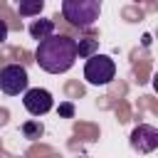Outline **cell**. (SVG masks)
<instances>
[{
	"label": "cell",
	"instance_id": "1",
	"mask_svg": "<svg viewBox=\"0 0 158 158\" xmlns=\"http://www.w3.org/2000/svg\"><path fill=\"white\" fill-rule=\"evenodd\" d=\"M35 62L47 74H64V72H69L74 67V62H77V40H72L69 35H62V32L47 35L44 40L37 42Z\"/></svg>",
	"mask_w": 158,
	"mask_h": 158
},
{
	"label": "cell",
	"instance_id": "2",
	"mask_svg": "<svg viewBox=\"0 0 158 158\" xmlns=\"http://www.w3.org/2000/svg\"><path fill=\"white\" fill-rule=\"evenodd\" d=\"M101 0H62V17L77 30H91L99 22Z\"/></svg>",
	"mask_w": 158,
	"mask_h": 158
},
{
	"label": "cell",
	"instance_id": "3",
	"mask_svg": "<svg viewBox=\"0 0 158 158\" xmlns=\"http://www.w3.org/2000/svg\"><path fill=\"white\" fill-rule=\"evenodd\" d=\"M116 77V64L109 54H89L84 64V79L94 86H106Z\"/></svg>",
	"mask_w": 158,
	"mask_h": 158
},
{
	"label": "cell",
	"instance_id": "4",
	"mask_svg": "<svg viewBox=\"0 0 158 158\" xmlns=\"http://www.w3.org/2000/svg\"><path fill=\"white\" fill-rule=\"evenodd\" d=\"M30 84V77H27V69L22 64H7L0 69V91L7 94V96H17L27 89Z\"/></svg>",
	"mask_w": 158,
	"mask_h": 158
},
{
	"label": "cell",
	"instance_id": "5",
	"mask_svg": "<svg viewBox=\"0 0 158 158\" xmlns=\"http://www.w3.org/2000/svg\"><path fill=\"white\" fill-rule=\"evenodd\" d=\"M22 106H25L27 114H32V116H44L47 111H52L54 99H52V94H49L47 89L35 86V89H25V91H22Z\"/></svg>",
	"mask_w": 158,
	"mask_h": 158
},
{
	"label": "cell",
	"instance_id": "6",
	"mask_svg": "<svg viewBox=\"0 0 158 158\" xmlns=\"http://www.w3.org/2000/svg\"><path fill=\"white\" fill-rule=\"evenodd\" d=\"M131 148L138 153H151L158 148V128L151 123H138L131 131Z\"/></svg>",
	"mask_w": 158,
	"mask_h": 158
},
{
	"label": "cell",
	"instance_id": "7",
	"mask_svg": "<svg viewBox=\"0 0 158 158\" xmlns=\"http://www.w3.org/2000/svg\"><path fill=\"white\" fill-rule=\"evenodd\" d=\"M27 30H30V37L40 42V40H44L47 35H52V32H54V20H44V17H40V20H32Z\"/></svg>",
	"mask_w": 158,
	"mask_h": 158
},
{
	"label": "cell",
	"instance_id": "8",
	"mask_svg": "<svg viewBox=\"0 0 158 158\" xmlns=\"http://www.w3.org/2000/svg\"><path fill=\"white\" fill-rule=\"evenodd\" d=\"M44 10V0H17V12L22 17H37Z\"/></svg>",
	"mask_w": 158,
	"mask_h": 158
},
{
	"label": "cell",
	"instance_id": "9",
	"mask_svg": "<svg viewBox=\"0 0 158 158\" xmlns=\"http://www.w3.org/2000/svg\"><path fill=\"white\" fill-rule=\"evenodd\" d=\"M22 133H25V138L37 141V138L44 133V126H42L40 121H25V123H22Z\"/></svg>",
	"mask_w": 158,
	"mask_h": 158
},
{
	"label": "cell",
	"instance_id": "10",
	"mask_svg": "<svg viewBox=\"0 0 158 158\" xmlns=\"http://www.w3.org/2000/svg\"><path fill=\"white\" fill-rule=\"evenodd\" d=\"M96 47V40H86V42H77V57H89V52Z\"/></svg>",
	"mask_w": 158,
	"mask_h": 158
},
{
	"label": "cell",
	"instance_id": "11",
	"mask_svg": "<svg viewBox=\"0 0 158 158\" xmlns=\"http://www.w3.org/2000/svg\"><path fill=\"white\" fill-rule=\"evenodd\" d=\"M59 116H64V118H72V116H74V104H72V101H64V104H59Z\"/></svg>",
	"mask_w": 158,
	"mask_h": 158
},
{
	"label": "cell",
	"instance_id": "12",
	"mask_svg": "<svg viewBox=\"0 0 158 158\" xmlns=\"http://www.w3.org/2000/svg\"><path fill=\"white\" fill-rule=\"evenodd\" d=\"M7 32H10V27H7V22L5 20H0V44L7 40Z\"/></svg>",
	"mask_w": 158,
	"mask_h": 158
}]
</instances>
